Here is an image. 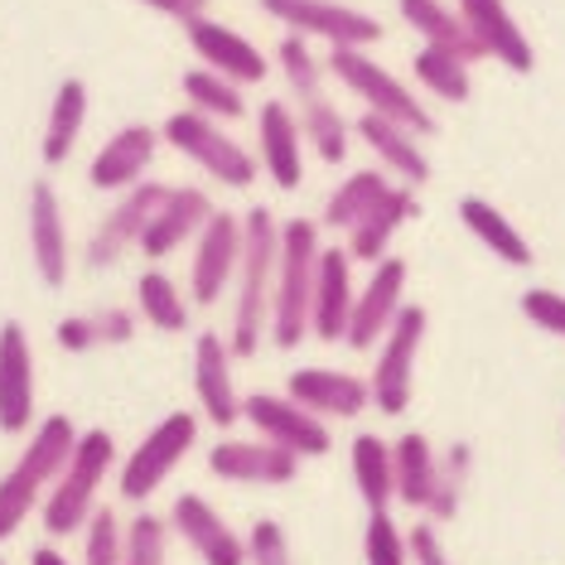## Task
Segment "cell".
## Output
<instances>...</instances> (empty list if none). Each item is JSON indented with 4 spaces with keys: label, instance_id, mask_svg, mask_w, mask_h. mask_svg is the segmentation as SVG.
<instances>
[{
    "label": "cell",
    "instance_id": "cell-1",
    "mask_svg": "<svg viewBox=\"0 0 565 565\" xmlns=\"http://www.w3.org/2000/svg\"><path fill=\"white\" fill-rule=\"evenodd\" d=\"M276 252H280V217L271 209L242 213V262L233 276L237 295H233V333H227V353L233 358H256V349L266 343Z\"/></svg>",
    "mask_w": 565,
    "mask_h": 565
},
{
    "label": "cell",
    "instance_id": "cell-2",
    "mask_svg": "<svg viewBox=\"0 0 565 565\" xmlns=\"http://www.w3.org/2000/svg\"><path fill=\"white\" fill-rule=\"evenodd\" d=\"M324 252L315 217H290L280 223V252H276V280H271V319L266 339L280 353L300 349L310 339V300H315V266Z\"/></svg>",
    "mask_w": 565,
    "mask_h": 565
},
{
    "label": "cell",
    "instance_id": "cell-3",
    "mask_svg": "<svg viewBox=\"0 0 565 565\" xmlns=\"http://www.w3.org/2000/svg\"><path fill=\"white\" fill-rule=\"evenodd\" d=\"M73 445H78V426H73L63 411L34 420V430H30V440H24L20 459L0 473V546H6L10 536L24 526V518L40 508L49 483H54L63 473V465H68Z\"/></svg>",
    "mask_w": 565,
    "mask_h": 565
},
{
    "label": "cell",
    "instance_id": "cell-4",
    "mask_svg": "<svg viewBox=\"0 0 565 565\" xmlns=\"http://www.w3.org/2000/svg\"><path fill=\"white\" fill-rule=\"evenodd\" d=\"M111 465H117V440H111V430H102V426L78 430V445H73L68 465H63V473L40 498V526L54 542L83 532V522L97 512V488L107 483Z\"/></svg>",
    "mask_w": 565,
    "mask_h": 565
},
{
    "label": "cell",
    "instance_id": "cell-5",
    "mask_svg": "<svg viewBox=\"0 0 565 565\" xmlns=\"http://www.w3.org/2000/svg\"><path fill=\"white\" fill-rule=\"evenodd\" d=\"M324 73H333V78L349 87V93L363 102V111L406 126L416 140H430L435 131H440L426 102H416V93H411L396 73H387L377 58H367V49H329Z\"/></svg>",
    "mask_w": 565,
    "mask_h": 565
},
{
    "label": "cell",
    "instance_id": "cell-6",
    "mask_svg": "<svg viewBox=\"0 0 565 565\" xmlns=\"http://www.w3.org/2000/svg\"><path fill=\"white\" fill-rule=\"evenodd\" d=\"M160 140L174 146L184 160H194L213 184L223 189H252L256 184V156L242 140H233L217 121L199 117V111H170L160 126Z\"/></svg>",
    "mask_w": 565,
    "mask_h": 565
},
{
    "label": "cell",
    "instance_id": "cell-7",
    "mask_svg": "<svg viewBox=\"0 0 565 565\" xmlns=\"http://www.w3.org/2000/svg\"><path fill=\"white\" fill-rule=\"evenodd\" d=\"M194 445H199V416L194 411H170V416H164L160 426L121 459L117 493L126 498V503H150V498L170 483V473L189 459Z\"/></svg>",
    "mask_w": 565,
    "mask_h": 565
},
{
    "label": "cell",
    "instance_id": "cell-8",
    "mask_svg": "<svg viewBox=\"0 0 565 565\" xmlns=\"http://www.w3.org/2000/svg\"><path fill=\"white\" fill-rule=\"evenodd\" d=\"M426 329H430V315L406 300L402 315L392 319V329L377 343V363H372V377H367L372 411L406 416L411 392H416V358H420V343H426Z\"/></svg>",
    "mask_w": 565,
    "mask_h": 565
},
{
    "label": "cell",
    "instance_id": "cell-9",
    "mask_svg": "<svg viewBox=\"0 0 565 565\" xmlns=\"http://www.w3.org/2000/svg\"><path fill=\"white\" fill-rule=\"evenodd\" d=\"M262 10L280 20L300 40H319L329 49H367L382 40V24L339 0H262Z\"/></svg>",
    "mask_w": 565,
    "mask_h": 565
},
{
    "label": "cell",
    "instance_id": "cell-10",
    "mask_svg": "<svg viewBox=\"0 0 565 565\" xmlns=\"http://www.w3.org/2000/svg\"><path fill=\"white\" fill-rule=\"evenodd\" d=\"M242 420L256 430V440H266L276 449H290L295 459L329 455V420H319L305 406H295L286 392H252V396H242Z\"/></svg>",
    "mask_w": 565,
    "mask_h": 565
},
{
    "label": "cell",
    "instance_id": "cell-11",
    "mask_svg": "<svg viewBox=\"0 0 565 565\" xmlns=\"http://www.w3.org/2000/svg\"><path fill=\"white\" fill-rule=\"evenodd\" d=\"M164 199V184H156V179H140L136 189H126V194L111 203L107 217H97L93 237H87L83 247V266L87 271H111V266L121 262V256H131L140 247V233H146L150 213H156V203Z\"/></svg>",
    "mask_w": 565,
    "mask_h": 565
},
{
    "label": "cell",
    "instance_id": "cell-12",
    "mask_svg": "<svg viewBox=\"0 0 565 565\" xmlns=\"http://www.w3.org/2000/svg\"><path fill=\"white\" fill-rule=\"evenodd\" d=\"M242 262V217L213 209V217L203 223V233L194 237V262H189V305L209 310L227 295Z\"/></svg>",
    "mask_w": 565,
    "mask_h": 565
},
{
    "label": "cell",
    "instance_id": "cell-13",
    "mask_svg": "<svg viewBox=\"0 0 565 565\" xmlns=\"http://www.w3.org/2000/svg\"><path fill=\"white\" fill-rule=\"evenodd\" d=\"M406 256H382L377 266H367V286L353 295V315L343 329V343L353 353H367L382 343V333L392 329V319L406 305Z\"/></svg>",
    "mask_w": 565,
    "mask_h": 565
},
{
    "label": "cell",
    "instance_id": "cell-14",
    "mask_svg": "<svg viewBox=\"0 0 565 565\" xmlns=\"http://www.w3.org/2000/svg\"><path fill=\"white\" fill-rule=\"evenodd\" d=\"M164 522H170V532L194 551L203 565H247V542H242V532L203 493H179Z\"/></svg>",
    "mask_w": 565,
    "mask_h": 565
},
{
    "label": "cell",
    "instance_id": "cell-15",
    "mask_svg": "<svg viewBox=\"0 0 565 565\" xmlns=\"http://www.w3.org/2000/svg\"><path fill=\"white\" fill-rule=\"evenodd\" d=\"M184 34H189V49L199 54L203 68L217 73V78H227V83H237V87H256V83H266V73H271L266 54L247 40V34L227 30V24H217L209 15H189Z\"/></svg>",
    "mask_w": 565,
    "mask_h": 565
},
{
    "label": "cell",
    "instance_id": "cell-16",
    "mask_svg": "<svg viewBox=\"0 0 565 565\" xmlns=\"http://www.w3.org/2000/svg\"><path fill=\"white\" fill-rule=\"evenodd\" d=\"M209 473L223 483H242V488H286L300 473V459L290 449H276L266 440H217L209 449Z\"/></svg>",
    "mask_w": 565,
    "mask_h": 565
},
{
    "label": "cell",
    "instance_id": "cell-17",
    "mask_svg": "<svg viewBox=\"0 0 565 565\" xmlns=\"http://www.w3.org/2000/svg\"><path fill=\"white\" fill-rule=\"evenodd\" d=\"M286 396L319 420H358L372 406L367 377L343 367H295L286 377Z\"/></svg>",
    "mask_w": 565,
    "mask_h": 565
},
{
    "label": "cell",
    "instance_id": "cell-18",
    "mask_svg": "<svg viewBox=\"0 0 565 565\" xmlns=\"http://www.w3.org/2000/svg\"><path fill=\"white\" fill-rule=\"evenodd\" d=\"M0 430H34V349L20 319L0 324Z\"/></svg>",
    "mask_w": 565,
    "mask_h": 565
},
{
    "label": "cell",
    "instance_id": "cell-19",
    "mask_svg": "<svg viewBox=\"0 0 565 565\" xmlns=\"http://www.w3.org/2000/svg\"><path fill=\"white\" fill-rule=\"evenodd\" d=\"M156 150H160L156 126H146V121L121 126L111 140H102V150L93 156V170H87V184L102 189V194H126V189H136L150 174Z\"/></svg>",
    "mask_w": 565,
    "mask_h": 565
},
{
    "label": "cell",
    "instance_id": "cell-20",
    "mask_svg": "<svg viewBox=\"0 0 565 565\" xmlns=\"http://www.w3.org/2000/svg\"><path fill=\"white\" fill-rule=\"evenodd\" d=\"M256 170H266V179L286 194L305 184V140L290 102H266L256 111Z\"/></svg>",
    "mask_w": 565,
    "mask_h": 565
},
{
    "label": "cell",
    "instance_id": "cell-21",
    "mask_svg": "<svg viewBox=\"0 0 565 565\" xmlns=\"http://www.w3.org/2000/svg\"><path fill=\"white\" fill-rule=\"evenodd\" d=\"M213 217V199L194 184H179V189H164V199L156 203L150 213L146 233H140V252L150 262H164L170 252H179L184 242H194L203 233V223Z\"/></svg>",
    "mask_w": 565,
    "mask_h": 565
},
{
    "label": "cell",
    "instance_id": "cell-22",
    "mask_svg": "<svg viewBox=\"0 0 565 565\" xmlns=\"http://www.w3.org/2000/svg\"><path fill=\"white\" fill-rule=\"evenodd\" d=\"M194 396H199V411L217 430H233L242 420V396H237V382H233V353H227L223 333H213V329L194 339Z\"/></svg>",
    "mask_w": 565,
    "mask_h": 565
},
{
    "label": "cell",
    "instance_id": "cell-23",
    "mask_svg": "<svg viewBox=\"0 0 565 565\" xmlns=\"http://www.w3.org/2000/svg\"><path fill=\"white\" fill-rule=\"evenodd\" d=\"M455 10H459V20L469 24L473 40H479L483 58H498L503 68L522 73V78L536 68V49L522 34V24L512 20V10L503 6V0H459Z\"/></svg>",
    "mask_w": 565,
    "mask_h": 565
},
{
    "label": "cell",
    "instance_id": "cell-24",
    "mask_svg": "<svg viewBox=\"0 0 565 565\" xmlns=\"http://www.w3.org/2000/svg\"><path fill=\"white\" fill-rule=\"evenodd\" d=\"M353 262L343 247H324L315 266V300H310V339L319 343H343V329H349L353 315Z\"/></svg>",
    "mask_w": 565,
    "mask_h": 565
},
{
    "label": "cell",
    "instance_id": "cell-25",
    "mask_svg": "<svg viewBox=\"0 0 565 565\" xmlns=\"http://www.w3.org/2000/svg\"><path fill=\"white\" fill-rule=\"evenodd\" d=\"M30 252L34 271L49 290L68 286V227H63V203L49 179H34L30 189Z\"/></svg>",
    "mask_w": 565,
    "mask_h": 565
},
{
    "label": "cell",
    "instance_id": "cell-26",
    "mask_svg": "<svg viewBox=\"0 0 565 565\" xmlns=\"http://www.w3.org/2000/svg\"><path fill=\"white\" fill-rule=\"evenodd\" d=\"M353 131L363 136V146L377 156V170L402 179V189H420L430 179V156L420 150V140L411 136L406 126L382 121V117H372V111H363V117L353 121Z\"/></svg>",
    "mask_w": 565,
    "mask_h": 565
},
{
    "label": "cell",
    "instance_id": "cell-27",
    "mask_svg": "<svg viewBox=\"0 0 565 565\" xmlns=\"http://www.w3.org/2000/svg\"><path fill=\"white\" fill-rule=\"evenodd\" d=\"M420 213V203H416V189H402V184H392L387 189V199L372 209L363 223L349 227V262H363V266H377L382 256H392V237L402 233V227L411 223V217Z\"/></svg>",
    "mask_w": 565,
    "mask_h": 565
},
{
    "label": "cell",
    "instance_id": "cell-28",
    "mask_svg": "<svg viewBox=\"0 0 565 565\" xmlns=\"http://www.w3.org/2000/svg\"><path fill=\"white\" fill-rule=\"evenodd\" d=\"M392 473H396V503L406 512H426L435 479H440V449L426 430H406L392 440Z\"/></svg>",
    "mask_w": 565,
    "mask_h": 565
},
{
    "label": "cell",
    "instance_id": "cell-29",
    "mask_svg": "<svg viewBox=\"0 0 565 565\" xmlns=\"http://www.w3.org/2000/svg\"><path fill=\"white\" fill-rule=\"evenodd\" d=\"M396 10H402V20L426 40V49H440V54L459 58V63L483 58L479 40L469 34V24L459 20L455 6H445V0H396Z\"/></svg>",
    "mask_w": 565,
    "mask_h": 565
},
{
    "label": "cell",
    "instance_id": "cell-30",
    "mask_svg": "<svg viewBox=\"0 0 565 565\" xmlns=\"http://www.w3.org/2000/svg\"><path fill=\"white\" fill-rule=\"evenodd\" d=\"M459 223L473 233V242H483V252H493L503 266H532L536 256H532V242L522 237V227L512 223V217L503 209H493L488 199L479 194H469V199H459Z\"/></svg>",
    "mask_w": 565,
    "mask_h": 565
},
{
    "label": "cell",
    "instance_id": "cell-31",
    "mask_svg": "<svg viewBox=\"0 0 565 565\" xmlns=\"http://www.w3.org/2000/svg\"><path fill=\"white\" fill-rule=\"evenodd\" d=\"M349 469H353V488L367 512H387L396 503L392 440H382V435H372V430H358L353 449H349Z\"/></svg>",
    "mask_w": 565,
    "mask_h": 565
},
{
    "label": "cell",
    "instance_id": "cell-32",
    "mask_svg": "<svg viewBox=\"0 0 565 565\" xmlns=\"http://www.w3.org/2000/svg\"><path fill=\"white\" fill-rule=\"evenodd\" d=\"M83 126H87V83H83V78H63L58 93H54V102H49L44 146H40V156H44L49 170H58V164L73 156V146H78Z\"/></svg>",
    "mask_w": 565,
    "mask_h": 565
},
{
    "label": "cell",
    "instance_id": "cell-33",
    "mask_svg": "<svg viewBox=\"0 0 565 565\" xmlns=\"http://www.w3.org/2000/svg\"><path fill=\"white\" fill-rule=\"evenodd\" d=\"M295 121H300V140L315 150L324 164H343L349 160V146H353V126L339 107H329L324 97H310V102H295Z\"/></svg>",
    "mask_w": 565,
    "mask_h": 565
},
{
    "label": "cell",
    "instance_id": "cell-34",
    "mask_svg": "<svg viewBox=\"0 0 565 565\" xmlns=\"http://www.w3.org/2000/svg\"><path fill=\"white\" fill-rule=\"evenodd\" d=\"M387 189H392V179L382 174V170H353L329 194V203H324V227H329V233H349V227H358L382 199H387Z\"/></svg>",
    "mask_w": 565,
    "mask_h": 565
},
{
    "label": "cell",
    "instance_id": "cell-35",
    "mask_svg": "<svg viewBox=\"0 0 565 565\" xmlns=\"http://www.w3.org/2000/svg\"><path fill=\"white\" fill-rule=\"evenodd\" d=\"M136 310H140V319H146L150 329L184 333L194 305H189V295L174 286V276H164L160 266H150V271H140V280H136Z\"/></svg>",
    "mask_w": 565,
    "mask_h": 565
},
{
    "label": "cell",
    "instance_id": "cell-36",
    "mask_svg": "<svg viewBox=\"0 0 565 565\" xmlns=\"http://www.w3.org/2000/svg\"><path fill=\"white\" fill-rule=\"evenodd\" d=\"M184 97H189V111L209 121H242L247 117V93L237 83L217 78L209 68H189L184 73Z\"/></svg>",
    "mask_w": 565,
    "mask_h": 565
},
{
    "label": "cell",
    "instance_id": "cell-37",
    "mask_svg": "<svg viewBox=\"0 0 565 565\" xmlns=\"http://www.w3.org/2000/svg\"><path fill=\"white\" fill-rule=\"evenodd\" d=\"M469 473H473V445L455 440L440 455V479H435V493H430V508L420 512L430 526L449 522L459 512V503H465V488H469Z\"/></svg>",
    "mask_w": 565,
    "mask_h": 565
},
{
    "label": "cell",
    "instance_id": "cell-38",
    "mask_svg": "<svg viewBox=\"0 0 565 565\" xmlns=\"http://www.w3.org/2000/svg\"><path fill=\"white\" fill-rule=\"evenodd\" d=\"M411 73H416V83L426 87L435 102H449V107H459V102H469L473 93V73L469 63L440 54V49H420L416 63H411Z\"/></svg>",
    "mask_w": 565,
    "mask_h": 565
},
{
    "label": "cell",
    "instance_id": "cell-39",
    "mask_svg": "<svg viewBox=\"0 0 565 565\" xmlns=\"http://www.w3.org/2000/svg\"><path fill=\"white\" fill-rule=\"evenodd\" d=\"M121 565H170V522L140 508L121 532Z\"/></svg>",
    "mask_w": 565,
    "mask_h": 565
},
{
    "label": "cell",
    "instance_id": "cell-40",
    "mask_svg": "<svg viewBox=\"0 0 565 565\" xmlns=\"http://www.w3.org/2000/svg\"><path fill=\"white\" fill-rule=\"evenodd\" d=\"M276 63H280V73H286V87H290L295 102L324 97V63L315 58L310 40H300V34H286V40L276 44Z\"/></svg>",
    "mask_w": 565,
    "mask_h": 565
},
{
    "label": "cell",
    "instance_id": "cell-41",
    "mask_svg": "<svg viewBox=\"0 0 565 565\" xmlns=\"http://www.w3.org/2000/svg\"><path fill=\"white\" fill-rule=\"evenodd\" d=\"M363 565H411V542L396 526L392 508L387 512H367L363 526Z\"/></svg>",
    "mask_w": 565,
    "mask_h": 565
},
{
    "label": "cell",
    "instance_id": "cell-42",
    "mask_svg": "<svg viewBox=\"0 0 565 565\" xmlns=\"http://www.w3.org/2000/svg\"><path fill=\"white\" fill-rule=\"evenodd\" d=\"M121 532H126V522L117 518V508L97 503V512L83 522V561L78 565H121Z\"/></svg>",
    "mask_w": 565,
    "mask_h": 565
},
{
    "label": "cell",
    "instance_id": "cell-43",
    "mask_svg": "<svg viewBox=\"0 0 565 565\" xmlns=\"http://www.w3.org/2000/svg\"><path fill=\"white\" fill-rule=\"evenodd\" d=\"M242 542H247V565H295L290 536H286V526H280L276 518L252 522V532L242 536Z\"/></svg>",
    "mask_w": 565,
    "mask_h": 565
},
{
    "label": "cell",
    "instance_id": "cell-44",
    "mask_svg": "<svg viewBox=\"0 0 565 565\" xmlns=\"http://www.w3.org/2000/svg\"><path fill=\"white\" fill-rule=\"evenodd\" d=\"M522 319H532L542 333H556V339H565V295L546 290V286H532L522 295Z\"/></svg>",
    "mask_w": 565,
    "mask_h": 565
},
{
    "label": "cell",
    "instance_id": "cell-45",
    "mask_svg": "<svg viewBox=\"0 0 565 565\" xmlns=\"http://www.w3.org/2000/svg\"><path fill=\"white\" fill-rule=\"evenodd\" d=\"M87 319H93L97 349H121L136 339V315L126 305H97V310H87Z\"/></svg>",
    "mask_w": 565,
    "mask_h": 565
},
{
    "label": "cell",
    "instance_id": "cell-46",
    "mask_svg": "<svg viewBox=\"0 0 565 565\" xmlns=\"http://www.w3.org/2000/svg\"><path fill=\"white\" fill-rule=\"evenodd\" d=\"M406 542H411V565H455L449 561V551H445V542H440V532H435L430 522L411 526Z\"/></svg>",
    "mask_w": 565,
    "mask_h": 565
},
{
    "label": "cell",
    "instance_id": "cell-47",
    "mask_svg": "<svg viewBox=\"0 0 565 565\" xmlns=\"http://www.w3.org/2000/svg\"><path fill=\"white\" fill-rule=\"evenodd\" d=\"M54 343L63 353H93L97 349V333H93V319L87 315H68V319H58V329H54Z\"/></svg>",
    "mask_w": 565,
    "mask_h": 565
},
{
    "label": "cell",
    "instance_id": "cell-48",
    "mask_svg": "<svg viewBox=\"0 0 565 565\" xmlns=\"http://www.w3.org/2000/svg\"><path fill=\"white\" fill-rule=\"evenodd\" d=\"M30 565H78V561H68L58 546H34L30 551Z\"/></svg>",
    "mask_w": 565,
    "mask_h": 565
},
{
    "label": "cell",
    "instance_id": "cell-49",
    "mask_svg": "<svg viewBox=\"0 0 565 565\" xmlns=\"http://www.w3.org/2000/svg\"><path fill=\"white\" fill-rule=\"evenodd\" d=\"M150 10H160V15H174V20H189V0H146Z\"/></svg>",
    "mask_w": 565,
    "mask_h": 565
},
{
    "label": "cell",
    "instance_id": "cell-50",
    "mask_svg": "<svg viewBox=\"0 0 565 565\" xmlns=\"http://www.w3.org/2000/svg\"><path fill=\"white\" fill-rule=\"evenodd\" d=\"M203 6H209V0H189V15H203Z\"/></svg>",
    "mask_w": 565,
    "mask_h": 565
},
{
    "label": "cell",
    "instance_id": "cell-51",
    "mask_svg": "<svg viewBox=\"0 0 565 565\" xmlns=\"http://www.w3.org/2000/svg\"><path fill=\"white\" fill-rule=\"evenodd\" d=\"M0 565H6V556H0Z\"/></svg>",
    "mask_w": 565,
    "mask_h": 565
}]
</instances>
